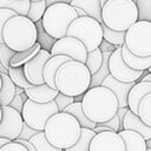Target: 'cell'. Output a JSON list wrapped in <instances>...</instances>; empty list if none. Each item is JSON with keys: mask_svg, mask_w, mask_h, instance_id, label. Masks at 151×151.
<instances>
[{"mask_svg": "<svg viewBox=\"0 0 151 151\" xmlns=\"http://www.w3.org/2000/svg\"><path fill=\"white\" fill-rule=\"evenodd\" d=\"M81 106L84 113L92 122L100 124L116 116L119 103L117 96L103 85L90 87L83 96Z\"/></svg>", "mask_w": 151, "mask_h": 151, "instance_id": "obj_1", "label": "cell"}, {"mask_svg": "<svg viewBox=\"0 0 151 151\" xmlns=\"http://www.w3.org/2000/svg\"><path fill=\"white\" fill-rule=\"evenodd\" d=\"M81 125L78 119L65 111L57 112L46 123L44 133L55 147L65 150L74 145L80 137Z\"/></svg>", "mask_w": 151, "mask_h": 151, "instance_id": "obj_2", "label": "cell"}, {"mask_svg": "<svg viewBox=\"0 0 151 151\" xmlns=\"http://www.w3.org/2000/svg\"><path fill=\"white\" fill-rule=\"evenodd\" d=\"M91 78L92 74L85 63L71 59L58 68L55 86L59 92L76 97L84 94L90 88Z\"/></svg>", "mask_w": 151, "mask_h": 151, "instance_id": "obj_3", "label": "cell"}, {"mask_svg": "<svg viewBox=\"0 0 151 151\" xmlns=\"http://www.w3.org/2000/svg\"><path fill=\"white\" fill-rule=\"evenodd\" d=\"M4 42L15 52L33 46L38 40L35 22L27 15L17 14L7 20L2 29Z\"/></svg>", "mask_w": 151, "mask_h": 151, "instance_id": "obj_4", "label": "cell"}, {"mask_svg": "<svg viewBox=\"0 0 151 151\" xmlns=\"http://www.w3.org/2000/svg\"><path fill=\"white\" fill-rule=\"evenodd\" d=\"M138 15L134 0H107L101 8L103 24L116 31H127L138 20Z\"/></svg>", "mask_w": 151, "mask_h": 151, "instance_id": "obj_5", "label": "cell"}, {"mask_svg": "<svg viewBox=\"0 0 151 151\" xmlns=\"http://www.w3.org/2000/svg\"><path fill=\"white\" fill-rule=\"evenodd\" d=\"M78 17L79 14L71 4L64 1L54 2L47 6L41 18V25L44 31L57 40L67 35L70 25Z\"/></svg>", "mask_w": 151, "mask_h": 151, "instance_id": "obj_6", "label": "cell"}, {"mask_svg": "<svg viewBox=\"0 0 151 151\" xmlns=\"http://www.w3.org/2000/svg\"><path fill=\"white\" fill-rule=\"evenodd\" d=\"M67 35L79 39L85 45L87 52L99 47L104 40L101 22L88 15L74 19L67 29Z\"/></svg>", "mask_w": 151, "mask_h": 151, "instance_id": "obj_7", "label": "cell"}, {"mask_svg": "<svg viewBox=\"0 0 151 151\" xmlns=\"http://www.w3.org/2000/svg\"><path fill=\"white\" fill-rule=\"evenodd\" d=\"M124 45L136 55H151V21L137 20L125 34Z\"/></svg>", "mask_w": 151, "mask_h": 151, "instance_id": "obj_8", "label": "cell"}, {"mask_svg": "<svg viewBox=\"0 0 151 151\" xmlns=\"http://www.w3.org/2000/svg\"><path fill=\"white\" fill-rule=\"evenodd\" d=\"M57 112H59V109L54 100L41 104L28 98L24 103L21 116L27 125L38 131H44L47 120Z\"/></svg>", "mask_w": 151, "mask_h": 151, "instance_id": "obj_9", "label": "cell"}, {"mask_svg": "<svg viewBox=\"0 0 151 151\" xmlns=\"http://www.w3.org/2000/svg\"><path fill=\"white\" fill-rule=\"evenodd\" d=\"M109 68H110V74L112 77L124 83L138 81L145 74V71L133 70L124 61L122 55V46H118L116 47L114 51H112L109 59Z\"/></svg>", "mask_w": 151, "mask_h": 151, "instance_id": "obj_10", "label": "cell"}, {"mask_svg": "<svg viewBox=\"0 0 151 151\" xmlns=\"http://www.w3.org/2000/svg\"><path fill=\"white\" fill-rule=\"evenodd\" d=\"M50 52L52 55L63 54V55L70 57L73 60H78L81 63H85L87 57V50L85 45L79 39L74 37H68V35L57 39L52 45V48Z\"/></svg>", "mask_w": 151, "mask_h": 151, "instance_id": "obj_11", "label": "cell"}, {"mask_svg": "<svg viewBox=\"0 0 151 151\" xmlns=\"http://www.w3.org/2000/svg\"><path fill=\"white\" fill-rule=\"evenodd\" d=\"M2 109V118L0 122V137L7 138L9 140H14L19 137L22 126L24 118L19 111L14 107L6 105L1 106Z\"/></svg>", "mask_w": 151, "mask_h": 151, "instance_id": "obj_12", "label": "cell"}, {"mask_svg": "<svg viewBox=\"0 0 151 151\" xmlns=\"http://www.w3.org/2000/svg\"><path fill=\"white\" fill-rule=\"evenodd\" d=\"M125 142L119 132L101 131L96 133L88 151H125Z\"/></svg>", "mask_w": 151, "mask_h": 151, "instance_id": "obj_13", "label": "cell"}, {"mask_svg": "<svg viewBox=\"0 0 151 151\" xmlns=\"http://www.w3.org/2000/svg\"><path fill=\"white\" fill-rule=\"evenodd\" d=\"M52 57L51 52L46 48H41L29 61L24 65V72L27 80L33 85H40L45 83L44 67L46 61Z\"/></svg>", "mask_w": 151, "mask_h": 151, "instance_id": "obj_14", "label": "cell"}, {"mask_svg": "<svg viewBox=\"0 0 151 151\" xmlns=\"http://www.w3.org/2000/svg\"><path fill=\"white\" fill-rule=\"evenodd\" d=\"M136 84V81H130V83H124V81H119L117 80L114 77H112L111 74H109L101 83L103 86L109 87L111 91H113V93L117 96L118 98V103H119V107H125L127 106V97L130 93V90L132 88V86ZM129 107V106H127Z\"/></svg>", "mask_w": 151, "mask_h": 151, "instance_id": "obj_15", "label": "cell"}, {"mask_svg": "<svg viewBox=\"0 0 151 151\" xmlns=\"http://www.w3.org/2000/svg\"><path fill=\"white\" fill-rule=\"evenodd\" d=\"M25 92L29 99L37 103H41V104L54 100V98L59 93L58 88H53L46 83L40 84V85H33L28 88H25Z\"/></svg>", "mask_w": 151, "mask_h": 151, "instance_id": "obj_16", "label": "cell"}, {"mask_svg": "<svg viewBox=\"0 0 151 151\" xmlns=\"http://www.w3.org/2000/svg\"><path fill=\"white\" fill-rule=\"evenodd\" d=\"M150 92H151V83L150 81H143V80L136 81V84L130 90V93L127 97L129 109L132 112L138 114V107H139L140 100L144 98V96H146Z\"/></svg>", "mask_w": 151, "mask_h": 151, "instance_id": "obj_17", "label": "cell"}, {"mask_svg": "<svg viewBox=\"0 0 151 151\" xmlns=\"http://www.w3.org/2000/svg\"><path fill=\"white\" fill-rule=\"evenodd\" d=\"M71 60L70 57L67 55H63V54H58V55H52L45 64L44 67V79L45 83L47 85H50L53 88H57L55 86V74L58 68L66 61Z\"/></svg>", "mask_w": 151, "mask_h": 151, "instance_id": "obj_18", "label": "cell"}, {"mask_svg": "<svg viewBox=\"0 0 151 151\" xmlns=\"http://www.w3.org/2000/svg\"><path fill=\"white\" fill-rule=\"evenodd\" d=\"M124 130H132V131H136L138 132L139 134H142L145 139H149L151 138V126L146 125L142 119L140 117L132 112L130 109L129 111L126 112V116L124 118Z\"/></svg>", "mask_w": 151, "mask_h": 151, "instance_id": "obj_19", "label": "cell"}, {"mask_svg": "<svg viewBox=\"0 0 151 151\" xmlns=\"http://www.w3.org/2000/svg\"><path fill=\"white\" fill-rule=\"evenodd\" d=\"M119 134L125 142V151H146V139L136 131L122 130Z\"/></svg>", "mask_w": 151, "mask_h": 151, "instance_id": "obj_20", "label": "cell"}, {"mask_svg": "<svg viewBox=\"0 0 151 151\" xmlns=\"http://www.w3.org/2000/svg\"><path fill=\"white\" fill-rule=\"evenodd\" d=\"M122 55L124 61L133 70L138 71H147V68L151 66V55L149 57H140L133 54L125 45L122 46Z\"/></svg>", "mask_w": 151, "mask_h": 151, "instance_id": "obj_21", "label": "cell"}, {"mask_svg": "<svg viewBox=\"0 0 151 151\" xmlns=\"http://www.w3.org/2000/svg\"><path fill=\"white\" fill-rule=\"evenodd\" d=\"M73 7H78L85 12L86 15L97 19L99 22H103L101 19V1L100 0H71L70 2Z\"/></svg>", "mask_w": 151, "mask_h": 151, "instance_id": "obj_22", "label": "cell"}, {"mask_svg": "<svg viewBox=\"0 0 151 151\" xmlns=\"http://www.w3.org/2000/svg\"><path fill=\"white\" fill-rule=\"evenodd\" d=\"M1 79H2V85L0 88V105L6 106L9 105L12 99L15 96V84L6 72H0Z\"/></svg>", "mask_w": 151, "mask_h": 151, "instance_id": "obj_23", "label": "cell"}, {"mask_svg": "<svg viewBox=\"0 0 151 151\" xmlns=\"http://www.w3.org/2000/svg\"><path fill=\"white\" fill-rule=\"evenodd\" d=\"M41 50V45L40 42H35L33 46H31L27 50H24V51H19V52H15L14 55L12 57L11 61H9V65L12 67H18V66H24L27 61H29L39 51Z\"/></svg>", "mask_w": 151, "mask_h": 151, "instance_id": "obj_24", "label": "cell"}, {"mask_svg": "<svg viewBox=\"0 0 151 151\" xmlns=\"http://www.w3.org/2000/svg\"><path fill=\"white\" fill-rule=\"evenodd\" d=\"M65 112H68L71 114H73L78 122L80 123L81 127H88V129H94L97 126V123L92 122L91 119H88L86 117V114L84 113V110H83V106H81V101H74L72 103L71 105H68L65 110Z\"/></svg>", "mask_w": 151, "mask_h": 151, "instance_id": "obj_25", "label": "cell"}, {"mask_svg": "<svg viewBox=\"0 0 151 151\" xmlns=\"http://www.w3.org/2000/svg\"><path fill=\"white\" fill-rule=\"evenodd\" d=\"M96 136V132L93 129L88 127H81L80 137L77 140V143L68 149H65V151H88L90 150V144L93 137Z\"/></svg>", "mask_w": 151, "mask_h": 151, "instance_id": "obj_26", "label": "cell"}, {"mask_svg": "<svg viewBox=\"0 0 151 151\" xmlns=\"http://www.w3.org/2000/svg\"><path fill=\"white\" fill-rule=\"evenodd\" d=\"M111 51H106V52H103V55H104V60H103V65L100 66V68L94 73L92 74V78H91V84H90V87H94V86H99L101 85L103 80L110 74V68H109V59H110V55H111Z\"/></svg>", "mask_w": 151, "mask_h": 151, "instance_id": "obj_27", "label": "cell"}, {"mask_svg": "<svg viewBox=\"0 0 151 151\" xmlns=\"http://www.w3.org/2000/svg\"><path fill=\"white\" fill-rule=\"evenodd\" d=\"M31 0H0V8H8L17 14L27 15Z\"/></svg>", "mask_w": 151, "mask_h": 151, "instance_id": "obj_28", "label": "cell"}, {"mask_svg": "<svg viewBox=\"0 0 151 151\" xmlns=\"http://www.w3.org/2000/svg\"><path fill=\"white\" fill-rule=\"evenodd\" d=\"M101 26H103V35H104V39L106 41H109L110 44L114 45L116 47L124 45L126 31H116V29H112V28L107 27L103 22H101Z\"/></svg>", "mask_w": 151, "mask_h": 151, "instance_id": "obj_29", "label": "cell"}, {"mask_svg": "<svg viewBox=\"0 0 151 151\" xmlns=\"http://www.w3.org/2000/svg\"><path fill=\"white\" fill-rule=\"evenodd\" d=\"M103 60H104V55H103V51L97 47L96 50H92L90 52H87V57H86V61L85 65L87 66V68L90 70L91 74H94L100 66L103 65Z\"/></svg>", "mask_w": 151, "mask_h": 151, "instance_id": "obj_30", "label": "cell"}, {"mask_svg": "<svg viewBox=\"0 0 151 151\" xmlns=\"http://www.w3.org/2000/svg\"><path fill=\"white\" fill-rule=\"evenodd\" d=\"M8 76L11 77V79L13 80V83L15 84V86L22 87V88H28L31 86H33V84H31L24 72V66H18V67H9L8 68Z\"/></svg>", "mask_w": 151, "mask_h": 151, "instance_id": "obj_31", "label": "cell"}, {"mask_svg": "<svg viewBox=\"0 0 151 151\" xmlns=\"http://www.w3.org/2000/svg\"><path fill=\"white\" fill-rule=\"evenodd\" d=\"M29 142L34 145L37 151H63L61 149H58L55 146H53L46 138L44 131H39L38 133H35Z\"/></svg>", "mask_w": 151, "mask_h": 151, "instance_id": "obj_32", "label": "cell"}, {"mask_svg": "<svg viewBox=\"0 0 151 151\" xmlns=\"http://www.w3.org/2000/svg\"><path fill=\"white\" fill-rule=\"evenodd\" d=\"M138 116L140 119L149 126H151V92L144 96V98L139 103Z\"/></svg>", "mask_w": 151, "mask_h": 151, "instance_id": "obj_33", "label": "cell"}, {"mask_svg": "<svg viewBox=\"0 0 151 151\" xmlns=\"http://www.w3.org/2000/svg\"><path fill=\"white\" fill-rule=\"evenodd\" d=\"M47 8V4H46V0H38V1H31V5H29V9H28V13H27V17L37 22L39 20H41L45 11Z\"/></svg>", "mask_w": 151, "mask_h": 151, "instance_id": "obj_34", "label": "cell"}, {"mask_svg": "<svg viewBox=\"0 0 151 151\" xmlns=\"http://www.w3.org/2000/svg\"><path fill=\"white\" fill-rule=\"evenodd\" d=\"M14 53H15V51L12 50L11 47H8L5 42L0 45V63L2 64V66H4L5 68L8 70V68L11 67L9 61H11L12 57L14 55Z\"/></svg>", "mask_w": 151, "mask_h": 151, "instance_id": "obj_35", "label": "cell"}, {"mask_svg": "<svg viewBox=\"0 0 151 151\" xmlns=\"http://www.w3.org/2000/svg\"><path fill=\"white\" fill-rule=\"evenodd\" d=\"M54 101L57 103L58 105V109H59V112L64 111L68 105H71L72 103H74V97H71V96H67V94H64L61 92H59L57 94V97L54 98Z\"/></svg>", "mask_w": 151, "mask_h": 151, "instance_id": "obj_36", "label": "cell"}, {"mask_svg": "<svg viewBox=\"0 0 151 151\" xmlns=\"http://www.w3.org/2000/svg\"><path fill=\"white\" fill-rule=\"evenodd\" d=\"M17 15V13L12 9L8 8H0V44H4V38H2V29L7 20L12 17Z\"/></svg>", "mask_w": 151, "mask_h": 151, "instance_id": "obj_37", "label": "cell"}, {"mask_svg": "<svg viewBox=\"0 0 151 151\" xmlns=\"http://www.w3.org/2000/svg\"><path fill=\"white\" fill-rule=\"evenodd\" d=\"M0 151H28V149L25 145H22L21 143H18L15 140H11L7 144H5L0 149Z\"/></svg>", "mask_w": 151, "mask_h": 151, "instance_id": "obj_38", "label": "cell"}, {"mask_svg": "<svg viewBox=\"0 0 151 151\" xmlns=\"http://www.w3.org/2000/svg\"><path fill=\"white\" fill-rule=\"evenodd\" d=\"M39 131L38 130H35V129H33V127H31L29 125H27L26 123H24V126H22V130H21V132H20V134H19V137L18 138H21V139H26V140H29L35 133H38Z\"/></svg>", "mask_w": 151, "mask_h": 151, "instance_id": "obj_39", "label": "cell"}, {"mask_svg": "<svg viewBox=\"0 0 151 151\" xmlns=\"http://www.w3.org/2000/svg\"><path fill=\"white\" fill-rule=\"evenodd\" d=\"M100 124L111 127L114 132H119V118H118L117 113H116V116H113L111 119H109V120H106V122H104V123H100Z\"/></svg>", "mask_w": 151, "mask_h": 151, "instance_id": "obj_40", "label": "cell"}, {"mask_svg": "<svg viewBox=\"0 0 151 151\" xmlns=\"http://www.w3.org/2000/svg\"><path fill=\"white\" fill-rule=\"evenodd\" d=\"M24 103H25V101L22 100L21 96H20V94H15V96H14V98L12 99V101L9 103V106L14 107L17 111H19V112L21 113L22 107H24Z\"/></svg>", "mask_w": 151, "mask_h": 151, "instance_id": "obj_41", "label": "cell"}, {"mask_svg": "<svg viewBox=\"0 0 151 151\" xmlns=\"http://www.w3.org/2000/svg\"><path fill=\"white\" fill-rule=\"evenodd\" d=\"M127 111H129V107H127V106H125V107H118L117 116H118V118H119V131L124 130L123 124H124V118H125Z\"/></svg>", "mask_w": 151, "mask_h": 151, "instance_id": "obj_42", "label": "cell"}, {"mask_svg": "<svg viewBox=\"0 0 151 151\" xmlns=\"http://www.w3.org/2000/svg\"><path fill=\"white\" fill-rule=\"evenodd\" d=\"M99 48L103 51V52H106V51H114L116 50V46L114 45H112V44H110L109 41H106L105 39L101 41V44H100V46H99Z\"/></svg>", "mask_w": 151, "mask_h": 151, "instance_id": "obj_43", "label": "cell"}, {"mask_svg": "<svg viewBox=\"0 0 151 151\" xmlns=\"http://www.w3.org/2000/svg\"><path fill=\"white\" fill-rule=\"evenodd\" d=\"M140 80H143V81H150V83H151V73L149 72L147 74H145V76H143Z\"/></svg>", "mask_w": 151, "mask_h": 151, "instance_id": "obj_44", "label": "cell"}, {"mask_svg": "<svg viewBox=\"0 0 151 151\" xmlns=\"http://www.w3.org/2000/svg\"><path fill=\"white\" fill-rule=\"evenodd\" d=\"M8 142H11L9 139H7V138H4V137H0V149L5 145V144H7Z\"/></svg>", "mask_w": 151, "mask_h": 151, "instance_id": "obj_45", "label": "cell"}, {"mask_svg": "<svg viewBox=\"0 0 151 151\" xmlns=\"http://www.w3.org/2000/svg\"><path fill=\"white\" fill-rule=\"evenodd\" d=\"M22 92H25V88L19 87V86H17V87H15V94H21Z\"/></svg>", "mask_w": 151, "mask_h": 151, "instance_id": "obj_46", "label": "cell"}, {"mask_svg": "<svg viewBox=\"0 0 151 151\" xmlns=\"http://www.w3.org/2000/svg\"><path fill=\"white\" fill-rule=\"evenodd\" d=\"M83 96H84V94L76 96V97H74V101H81V100H83Z\"/></svg>", "mask_w": 151, "mask_h": 151, "instance_id": "obj_47", "label": "cell"}, {"mask_svg": "<svg viewBox=\"0 0 151 151\" xmlns=\"http://www.w3.org/2000/svg\"><path fill=\"white\" fill-rule=\"evenodd\" d=\"M146 146H147V147H151V138L146 139Z\"/></svg>", "mask_w": 151, "mask_h": 151, "instance_id": "obj_48", "label": "cell"}, {"mask_svg": "<svg viewBox=\"0 0 151 151\" xmlns=\"http://www.w3.org/2000/svg\"><path fill=\"white\" fill-rule=\"evenodd\" d=\"M1 118H2V109H1V105H0V122H1Z\"/></svg>", "mask_w": 151, "mask_h": 151, "instance_id": "obj_49", "label": "cell"}, {"mask_svg": "<svg viewBox=\"0 0 151 151\" xmlns=\"http://www.w3.org/2000/svg\"><path fill=\"white\" fill-rule=\"evenodd\" d=\"M100 1H101V5H104V4H105L107 0H100ZM134 1H137V0H134Z\"/></svg>", "mask_w": 151, "mask_h": 151, "instance_id": "obj_50", "label": "cell"}, {"mask_svg": "<svg viewBox=\"0 0 151 151\" xmlns=\"http://www.w3.org/2000/svg\"><path fill=\"white\" fill-rule=\"evenodd\" d=\"M1 85H2V79H1V74H0V88H1Z\"/></svg>", "mask_w": 151, "mask_h": 151, "instance_id": "obj_51", "label": "cell"}, {"mask_svg": "<svg viewBox=\"0 0 151 151\" xmlns=\"http://www.w3.org/2000/svg\"><path fill=\"white\" fill-rule=\"evenodd\" d=\"M147 72H150V73H151V66H150V67L147 68Z\"/></svg>", "mask_w": 151, "mask_h": 151, "instance_id": "obj_52", "label": "cell"}, {"mask_svg": "<svg viewBox=\"0 0 151 151\" xmlns=\"http://www.w3.org/2000/svg\"><path fill=\"white\" fill-rule=\"evenodd\" d=\"M31 1H38V0H31Z\"/></svg>", "mask_w": 151, "mask_h": 151, "instance_id": "obj_53", "label": "cell"}, {"mask_svg": "<svg viewBox=\"0 0 151 151\" xmlns=\"http://www.w3.org/2000/svg\"><path fill=\"white\" fill-rule=\"evenodd\" d=\"M63 151H65V150H63Z\"/></svg>", "mask_w": 151, "mask_h": 151, "instance_id": "obj_54", "label": "cell"}]
</instances>
